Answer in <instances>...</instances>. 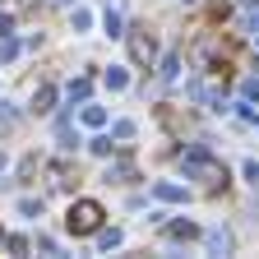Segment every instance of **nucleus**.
<instances>
[{"instance_id": "nucleus-1", "label": "nucleus", "mask_w": 259, "mask_h": 259, "mask_svg": "<svg viewBox=\"0 0 259 259\" xmlns=\"http://www.w3.org/2000/svg\"><path fill=\"white\" fill-rule=\"evenodd\" d=\"M97 222H102V208H97V204H74L65 227H70V232H79V236H88V232H97Z\"/></svg>"}, {"instance_id": "nucleus-2", "label": "nucleus", "mask_w": 259, "mask_h": 259, "mask_svg": "<svg viewBox=\"0 0 259 259\" xmlns=\"http://www.w3.org/2000/svg\"><path fill=\"white\" fill-rule=\"evenodd\" d=\"M10 23H14L10 14H0V37H10Z\"/></svg>"}]
</instances>
